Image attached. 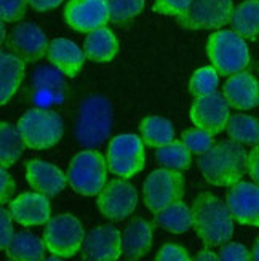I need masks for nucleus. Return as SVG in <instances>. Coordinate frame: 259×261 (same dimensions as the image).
<instances>
[{"label":"nucleus","instance_id":"obj_1","mask_svg":"<svg viewBox=\"0 0 259 261\" xmlns=\"http://www.w3.org/2000/svg\"><path fill=\"white\" fill-rule=\"evenodd\" d=\"M248 152L234 140L213 144L198 157V168L204 178L213 186H234L246 173Z\"/></svg>","mask_w":259,"mask_h":261},{"label":"nucleus","instance_id":"obj_2","mask_svg":"<svg viewBox=\"0 0 259 261\" xmlns=\"http://www.w3.org/2000/svg\"><path fill=\"white\" fill-rule=\"evenodd\" d=\"M194 229L207 247L224 245L234 234V217L226 202L205 192L192 203Z\"/></svg>","mask_w":259,"mask_h":261},{"label":"nucleus","instance_id":"obj_3","mask_svg":"<svg viewBox=\"0 0 259 261\" xmlns=\"http://www.w3.org/2000/svg\"><path fill=\"white\" fill-rule=\"evenodd\" d=\"M112 105L106 96L92 95L82 101L75 123V140L85 149L103 144L112 130Z\"/></svg>","mask_w":259,"mask_h":261},{"label":"nucleus","instance_id":"obj_4","mask_svg":"<svg viewBox=\"0 0 259 261\" xmlns=\"http://www.w3.org/2000/svg\"><path fill=\"white\" fill-rule=\"evenodd\" d=\"M207 51L213 67L221 75L242 72L250 63V51L245 39L235 31H218L211 34Z\"/></svg>","mask_w":259,"mask_h":261},{"label":"nucleus","instance_id":"obj_5","mask_svg":"<svg viewBox=\"0 0 259 261\" xmlns=\"http://www.w3.org/2000/svg\"><path fill=\"white\" fill-rule=\"evenodd\" d=\"M107 161L93 149L78 152L67 168V183L82 196H98L106 186Z\"/></svg>","mask_w":259,"mask_h":261},{"label":"nucleus","instance_id":"obj_6","mask_svg":"<svg viewBox=\"0 0 259 261\" xmlns=\"http://www.w3.org/2000/svg\"><path fill=\"white\" fill-rule=\"evenodd\" d=\"M18 130L31 149H48L63 138V119L48 109H31L18 120Z\"/></svg>","mask_w":259,"mask_h":261},{"label":"nucleus","instance_id":"obj_7","mask_svg":"<svg viewBox=\"0 0 259 261\" xmlns=\"http://www.w3.org/2000/svg\"><path fill=\"white\" fill-rule=\"evenodd\" d=\"M43 241L53 255L61 258L74 256L85 241V231L71 213H61L58 217L50 218L47 228L43 231Z\"/></svg>","mask_w":259,"mask_h":261},{"label":"nucleus","instance_id":"obj_8","mask_svg":"<svg viewBox=\"0 0 259 261\" xmlns=\"http://www.w3.org/2000/svg\"><path fill=\"white\" fill-rule=\"evenodd\" d=\"M144 202L152 213H159L184 196V176L179 170L159 168L144 181Z\"/></svg>","mask_w":259,"mask_h":261},{"label":"nucleus","instance_id":"obj_9","mask_svg":"<svg viewBox=\"0 0 259 261\" xmlns=\"http://www.w3.org/2000/svg\"><path fill=\"white\" fill-rule=\"evenodd\" d=\"M144 144L136 135H119L110 140L107 149V165L114 175L131 178L144 168Z\"/></svg>","mask_w":259,"mask_h":261},{"label":"nucleus","instance_id":"obj_10","mask_svg":"<svg viewBox=\"0 0 259 261\" xmlns=\"http://www.w3.org/2000/svg\"><path fill=\"white\" fill-rule=\"evenodd\" d=\"M232 0H194L178 24L186 29H219L232 19Z\"/></svg>","mask_w":259,"mask_h":261},{"label":"nucleus","instance_id":"obj_11","mask_svg":"<svg viewBox=\"0 0 259 261\" xmlns=\"http://www.w3.org/2000/svg\"><path fill=\"white\" fill-rule=\"evenodd\" d=\"M98 208L110 221H123L136 208L138 192L125 179H112L98 194Z\"/></svg>","mask_w":259,"mask_h":261},{"label":"nucleus","instance_id":"obj_12","mask_svg":"<svg viewBox=\"0 0 259 261\" xmlns=\"http://www.w3.org/2000/svg\"><path fill=\"white\" fill-rule=\"evenodd\" d=\"M229 108L231 105L227 103L226 96L215 92L194 101L192 108H190V119L195 127L218 135L227 127V122L231 119Z\"/></svg>","mask_w":259,"mask_h":261},{"label":"nucleus","instance_id":"obj_13","mask_svg":"<svg viewBox=\"0 0 259 261\" xmlns=\"http://www.w3.org/2000/svg\"><path fill=\"white\" fill-rule=\"evenodd\" d=\"M67 26L78 32H92L104 28L109 19L106 0H69L64 8Z\"/></svg>","mask_w":259,"mask_h":261},{"label":"nucleus","instance_id":"obj_14","mask_svg":"<svg viewBox=\"0 0 259 261\" xmlns=\"http://www.w3.org/2000/svg\"><path fill=\"white\" fill-rule=\"evenodd\" d=\"M122 234L109 224L96 226L85 236L82 253L92 261H116L122 256Z\"/></svg>","mask_w":259,"mask_h":261},{"label":"nucleus","instance_id":"obj_15","mask_svg":"<svg viewBox=\"0 0 259 261\" xmlns=\"http://www.w3.org/2000/svg\"><path fill=\"white\" fill-rule=\"evenodd\" d=\"M48 42L43 31L34 22H19L11 31L8 39V47L24 61L34 63L42 60L48 51Z\"/></svg>","mask_w":259,"mask_h":261},{"label":"nucleus","instance_id":"obj_16","mask_svg":"<svg viewBox=\"0 0 259 261\" xmlns=\"http://www.w3.org/2000/svg\"><path fill=\"white\" fill-rule=\"evenodd\" d=\"M226 203L235 221L259 226V185L239 181L227 192Z\"/></svg>","mask_w":259,"mask_h":261},{"label":"nucleus","instance_id":"obj_17","mask_svg":"<svg viewBox=\"0 0 259 261\" xmlns=\"http://www.w3.org/2000/svg\"><path fill=\"white\" fill-rule=\"evenodd\" d=\"M11 217L21 226H40L50 221L51 207L42 192H24L10 202Z\"/></svg>","mask_w":259,"mask_h":261},{"label":"nucleus","instance_id":"obj_18","mask_svg":"<svg viewBox=\"0 0 259 261\" xmlns=\"http://www.w3.org/2000/svg\"><path fill=\"white\" fill-rule=\"evenodd\" d=\"M231 108L239 111H248L259 106V84L250 72H237L231 75L222 87Z\"/></svg>","mask_w":259,"mask_h":261},{"label":"nucleus","instance_id":"obj_19","mask_svg":"<svg viewBox=\"0 0 259 261\" xmlns=\"http://www.w3.org/2000/svg\"><path fill=\"white\" fill-rule=\"evenodd\" d=\"M26 179L34 191L42 192L47 197L58 196L67 185V175H64L56 165L43 161L27 162Z\"/></svg>","mask_w":259,"mask_h":261},{"label":"nucleus","instance_id":"obj_20","mask_svg":"<svg viewBox=\"0 0 259 261\" xmlns=\"http://www.w3.org/2000/svg\"><path fill=\"white\" fill-rule=\"evenodd\" d=\"M152 247V226L139 218L134 217L128 221L123 229L122 237V250L127 259H139L149 253Z\"/></svg>","mask_w":259,"mask_h":261},{"label":"nucleus","instance_id":"obj_21","mask_svg":"<svg viewBox=\"0 0 259 261\" xmlns=\"http://www.w3.org/2000/svg\"><path fill=\"white\" fill-rule=\"evenodd\" d=\"M48 61L67 77H75L85 63V51L67 39H54L48 45Z\"/></svg>","mask_w":259,"mask_h":261},{"label":"nucleus","instance_id":"obj_22","mask_svg":"<svg viewBox=\"0 0 259 261\" xmlns=\"http://www.w3.org/2000/svg\"><path fill=\"white\" fill-rule=\"evenodd\" d=\"M24 77V60L15 53L2 51L0 55V105H7L19 88Z\"/></svg>","mask_w":259,"mask_h":261},{"label":"nucleus","instance_id":"obj_23","mask_svg":"<svg viewBox=\"0 0 259 261\" xmlns=\"http://www.w3.org/2000/svg\"><path fill=\"white\" fill-rule=\"evenodd\" d=\"M83 50L88 60L95 63H109L116 58L119 51V42L107 28H99L88 32Z\"/></svg>","mask_w":259,"mask_h":261},{"label":"nucleus","instance_id":"obj_24","mask_svg":"<svg viewBox=\"0 0 259 261\" xmlns=\"http://www.w3.org/2000/svg\"><path fill=\"white\" fill-rule=\"evenodd\" d=\"M31 88L40 99H58L63 96L66 81L60 69H51V67H39V69L31 77Z\"/></svg>","mask_w":259,"mask_h":261},{"label":"nucleus","instance_id":"obj_25","mask_svg":"<svg viewBox=\"0 0 259 261\" xmlns=\"http://www.w3.org/2000/svg\"><path fill=\"white\" fill-rule=\"evenodd\" d=\"M45 241L29 232H15L7 247V256L15 261H40L45 258Z\"/></svg>","mask_w":259,"mask_h":261},{"label":"nucleus","instance_id":"obj_26","mask_svg":"<svg viewBox=\"0 0 259 261\" xmlns=\"http://www.w3.org/2000/svg\"><path fill=\"white\" fill-rule=\"evenodd\" d=\"M232 29L243 39L254 40L259 36V0H245L232 15Z\"/></svg>","mask_w":259,"mask_h":261},{"label":"nucleus","instance_id":"obj_27","mask_svg":"<svg viewBox=\"0 0 259 261\" xmlns=\"http://www.w3.org/2000/svg\"><path fill=\"white\" fill-rule=\"evenodd\" d=\"M155 223L170 232L183 234L194 226L192 210L187 208V205L181 200H178L159 213H155Z\"/></svg>","mask_w":259,"mask_h":261},{"label":"nucleus","instance_id":"obj_28","mask_svg":"<svg viewBox=\"0 0 259 261\" xmlns=\"http://www.w3.org/2000/svg\"><path fill=\"white\" fill-rule=\"evenodd\" d=\"M141 138L151 147H162L175 140V128L170 120L157 116H149L142 119L141 125Z\"/></svg>","mask_w":259,"mask_h":261},{"label":"nucleus","instance_id":"obj_29","mask_svg":"<svg viewBox=\"0 0 259 261\" xmlns=\"http://www.w3.org/2000/svg\"><path fill=\"white\" fill-rule=\"evenodd\" d=\"M24 140L18 130L8 122L0 123V162L2 167L8 168L13 165L21 154L24 152Z\"/></svg>","mask_w":259,"mask_h":261},{"label":"nucleus","instance_id":"obj_30","mask_svg":"<svg viewBox=\"0 0 259 261\" xmlns=\"http://www.w3.org/2000/svg\"><path fill=\"white\" fill-rule=\"evenodd\" d=\"M227 135L240 144H259V120L246 114H234L227 122Z\"/></svg>","mask_w":259,"mask_h":261},{"label":"nucleus","instance_id":"obj_31","mask_svg":"<svg viewBox=\"0 0 259 261\" xmlns=\"http://www.w3.org/2000/svg\"><path fill=\"white\" fill-rule=\"evenodd\" d=\"M189 147L184 144V141H178L173 140L171 143H168L162 147H157L155 157L159 164H162L166 168H173V170H187L192 162V157H190Z\"/></svg>","mask_w":259,"mask_h":261},{"label":"nucleus","instance_id":"obj_32","mask_svg":"<svg viewBox=\"0 0 259 261\" xmlns=\"http://www.w3.org/2000/svg\"><path fill=\"white\" fill-rule=\"evenodd\" d=\"M109 7V19L117 26L127 24L136 18L142 8L144 0H106Z\"/></svg>","mask_w":259,"mask_h":261},{"label":"nucleus","instance_id":"obj_33","mask_svg":"<svg viewBox=\"0 0 259 261\" xmlns=\"http://www.w3.org/2000/svg\"><path fill=\"white\" fill-rule=\"evenodd\" d=\"M219 72L215 69V67H202V69L195 71V74L190 79V92L195 98L200 96H207L215 93L219 85Z\"/></svg>","mask_w":259,"mask_h":261},{"label":"nucleus","instance_id":"obj_34","mask_svg":"<svg viewBox=\"0 0 259 261\" xmlns=\"http://www.w3.org/2000/svg\"><path fill=\"white\" fill-rule=\"evenodd\" d=\"M181 140L189 147L190 152L198 154V155L207 152L213 146V143H215V140H213V133L207 132L204 128H198V127L184 132L183 136H181Z\"/></svg>","mask_w":259,"mask_h":261},{"label":"nucleus","instance_id":"obj_35","mask_svg":"<svg viewBox=\"0 0 259 261\" xmlns=\"http://www.w3.org/2000/svg\"><path fill=\"white\" fill-rule=\"evenodd\" d=\"M27 0H0V16L4 22H15L24 16Z\"/></svg>","mask_w":259,"mask_h":261},{"label":"nucleus","instance_id":"obj_36","mask_svg":"<svg viewBox=\"0 0 259 261\" xmlns=\"http://www.w3.org/2000/svg\"><path fill=\"white\" fill-rule=\"evenodd\" d=\"M192 2L194 0H155L154 11L168 16H181L192 5Z\"/></svg>","mask_w":259,"mask_h":261},{"label":"nucleus","instance_id":"obj_37","mask_svg":"<svg viewBox=\"0 0 259 261\" xmlns=\"http://www.w3.org/2000/svg\"><path fill=\"white\" fill-rule=\"evenodd\" d=\"M218 259L221 261H248L253 259V255L248 252V248L237 242H229L226 244L221 252L218 253Z\"/></svg>","mask_w":259,"mask_h":261},{"label":"nucleus","instance_id":"obj_38","mask_svg":"<svg viewBox=\"0 0 259 261\" xmlns=\"http://www.w3.org/2000/svg\"><path fill=\"white\" fill-rule=\"evenodd\" d=\"M13 217H11V212L7 208H2L0 212V248L2 250H7V247L10 245L11 239L15 236V229H13Z\"/></svg>","mask_w":259,"mask_h":261},{"label":"nucleus","instance_id":"obj_39","mask_svg":"<svg viewBox=\"0 0 259 261\" xmlns=\"http://www.w3.org/2000/svg\"><path fill=\"white\" fill-rule=\"evenodd\" d=\"M155 259L159 261H189V252L184 247L178 244H165L159 253L155 255Z\"/></svg>","mask_w":259,"mask_h":261},{"label":"nucleus","instance_id":"obj_40","mask_svg":"<svg viewBox=\"0 0 259 261\" xmlns=\"http://www.w3.org/2000/svg\"><path fill=\"white\" fill-rule=\"evenodd\" d=\"M0 189H2L0 191V200H2V205H5L15 192V181L10 176L5 167H2V170H0Z\"/></svg>","mask_w":259,"mask_h":261},{"label":"nucleus","instance_id":"obj_41","mask_svg":"<svg viewBox=\"0 0 259 261\" xmlns=\"http://www.w3.org/2000/svg\"><path fill=\"white\" fill-rule=\"evenodd\" d=\"M246 173L251 176L256 185H259V144L253 147V151L248 152V161H246Z\"/></svg>","mask_w":259,"mask_h":261},{"label":"nucleus","instance_id":"obj_42","mask_svg":"<svg viewBox=\"0 0 259 261\" xmlns=\"http://www.w3.org/2000/svg\"><path fill=\"white\" fill-rule=\"evenodd\" d=\"M29 5L36 10V11H50L56 7H60L63 0H27Z\"/></svg>","mask_w":259,"mask_h":261},{"label":"nucleus","instance_id":"obj_43","mask_svg":"<svg viewBox=\"0 0 259 261\" xmlns=\"http://www.w3.org/2000/svg\"><path fill=\"white\" fill-rule=\"evenodd\" d=\"M195 259L197 261H215V259H218V255L213 253L211 250H208V248H204V250L198 252Z\"/></svg>","mask_w":259,"mask_h":261},{"label":"nucleus","instance_id":"obj_44","mask_svg":"<svg viewBox=\"0 0 259 261\" xmlns=\"http://www.w3.org/2000/svg\"><path fill=\"white\" fill-rule=\"evenodd\" d=\"M251 255H253V259L259 261V237H257L256 242H254V247H253V252H251Z\"/></svg>","mask_w":259,"mask_h":261},{"label":"nucleus","instance_id":"obj_45","mask_svg":"<svg viewBox=\"0 0 259 261\" xmlns=\"http://www.w3.org/2000/svg\"><path fill=\"white\" fill-rule=\"evenodd\" d=\"M5 24H4V21H2V42H5Z\"/></svg>","mask_w":259,"mask_h":261}]
</instances>
